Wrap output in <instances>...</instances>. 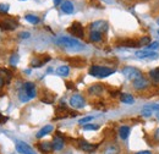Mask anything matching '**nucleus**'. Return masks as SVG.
I'll return each instance as SVG.
<instances>
[{"mask_svg":"<svg viewBox=\"0 0 159 154\" xmlns=\"http://www.w3.org/2000/svg\"><path fill=\"white\" fill-rule=\"evenodd\" d=\"M57 43L61 48H65V49L71 50V52H81L84 49V45L80 40L72 38V37H60L57 40Z\"/></svg>","mask_w":159,"mask_h":154,"instance_id":"f257e3e1","label":"nucleus"},{"mask_svg":"<svg viewBox=\"0 0 159 154\" xmlns=\"http://www.w3.org/2000/svg\"><path fill=\"white\" fill-rule=\"evenodd\" d=\"M114 72H115L114 69L107 67V66H99V65H92L88 70V74L91 76L97 77V78H105V77L113 75Z\"/></svg>","mask_w":159,"mask_h":154,"instance_id":"f03ea898","label":"nucleus"},{"mask_svg":"<svg viewBox=\"0 0 159 154\" xmlns=\"http://www.w3.org/2000/svg\"><path fill=\"white\" fill-rule=\"evenodd\" d=\"M122 75L126 77L127 79H130V81H136V79H139L141 77H143V74H142V71L139 70L137 67H134V66H126V67H124L122 69Z\"/></svg>","mask_w":159,"mask_h":154,"instance_id":"7ed1b4c3","label":"nucleus"},{"mask_svg":"<svg viewBox=\"0 0 159 154\" xmlns=\"http://www.w3.org/2000/svg\"><path fill=\"white\" fill-rule=\"evenodd\" d=\"M55 115H57L55 119H65V117H67V116L75 117V116H77V113L70 110V109L66 106V104L61 103V104H59V105L57 106V109H55Z\"/></svg>","mask_w":159,"mask_h":154,"instance_id":"20e7f679","label":"nucleus"},{"mask_svg":"<svg viewBox=\"0 0 159 154\" xmlns=\"http://www.w3.org/2000/svg\"><path fill=\"white\" fill-rule=\"evenodd\" d=\"M67 31H69L70 34H72L76 38L81 39L84 37V31H83V27L80 22H72V25L67 28Z\"/></svg>","mask_w":159,"mask_h":154,"instance_id":"39448f33","label":"nucleus"},{"mask_svg":"<svg viewBox=\"0 0 159 154\" xmlns=\"http://www.w3.org/2000/svg\"><path fill=\"white\" fill-rule=\"evenodd\" d=\"M89 29L93 31V32H99V33H104L108 31V22L107 21H103V20H99V21H94L89 25Z\"/></svg>","mask_w":159,"mask_h":154,"instance_id":"423d86ee","label":"nucleus"},{"mask_svg":"<svg viewBox=\"0 0 159 154\" xmlns=\"http://www.w3.org/2000/svg\"><path fill=\"white\" fill-rule=\"evenodd\" d=\"M12 79V72L6 67H0V88L7 84Z\"/></svg>","mask_w":159,"mask_h":154,"instance_id":"0eeeda50","label":"nucleus"},{"mask_svg":"<svg viewBox=\"0 0 159 154\" xmlns=\"http://www.w3.org/2000/svg\"><path fill=\"white\" fill-rule=\"evenodd\" d=\"M70 105L74 109H82L86 105V100L81 94H74L70 98Z\"/></svg>","mask_w":159,"mask_h":154,"instance_id":"6e6552de","label":"nucleus"},{"mask_svg":"<svg viewBox=\"0 0 159 154\" xmlns=\"http://www.w3.org/2000/svg\"><path fill=\"white\" fill-rule=\"evenodd\" d=\"M16 151L20 154H36V151L31 146H28L26 142H22V141L16 142Z\"/></svg>","mask_w":159,"mask_h":154,"instance_id":"1a4fd4ad","label":"nucleus"},{"mask_svg":"<svg viewBox=\"0 0 159 154\" xmlns=\"http://www.w3.org/2000/svg\"><path fill=\"white\" fill-rule=\"evenodd\" d=\"M77 143H79L77 146H79L80 149H82L83 152H87V153H92L98 148V144H92V143H89L84 139H79Z\"/></svg>","mask_w":159,"mask_h":154,"instance_id":"9d476101","label":"nucleus"},{"mask_svg":"<svg viewBox=\"0 0 159 154\" xmlns=\"http://www.w3.org/2000/svg\"><path fill=\"white\" fill-rule=\"evenodd\" d=\"M48 61H50V57L49 55H40V57H34L31 61V67H42L44 64H47Z\"/></svg>","mask_w":159,"mask_h":154,"instance_id":"9b49d317","label":"nucleus"},{"mask_svg":"<svg viewBox=\"0 0 159 154\" xmlns=\"http://www.w3.org/2000/svg\"><path fill=\"white\" fill-rule=\"evenodd\" d=\"M22 89L27 93V96L30 97V99H33L37 96V89H36V84L33 82H25Z\"/></svg>","mask_w":159,"mask_h":154,"instance_id":"f8f14e48","label":"nucleus"},{"mask_svg":"<svg viewBox=\"0 0 159 154\" xmlns=\"http://www.w3.org/2000/svg\"><path fill=\"white\" fill-rule=\"evenodd\" d=\"M132 84H134V88L136 91H144V89H147L149 87V81L146 77H141L139 79L134 81Z\"/></svg>","mask_w":159,"mask_h":154,"instance_id":"ddd939ff","label":"nucleus"},{"mask_svg":"<svg viewBox=\"0 0 159 154\" xmlns=\"http://www.w3.org/2000/svg\"><path fill=\"white\" fill-rule=\"evenodd\" d=\"M17 26V21H14L11 19L4 20V21H0V28L2 31H14Z\"/></svg>","mask_w":159,"mask_h":154,"instance_id":"4468645a","label":"nucleus"},{"mask_svg":"<svg viewBox=\"0 0 159 154\" xmlns=\"http://www.w3.org/2000/svg\"><path fill=\"white\" fill-rule=\"evenodd\" d=\"M64 146H65V139L61 136V134L58 132L53 138V149L54 151H61L64 148Z\"/></svg>","mask_w":159,"mask_h":154,"instance_id":"2eb2a0df","label":"nucleus"},{"mask_svg":"<svg viewBox=\"0 0 159 154\" xmlns=\"http://www.w3.org/2000/svg\"><path fill=\"white\" fill-rule=\"evenodd\" d=\"M119 47H124V48H139L141 47L139 40L136 39H124L119 43Z\"/></svg>","mask_w":159,"mask_h":154,"instance_id":"dca6fc26","label":"nucleus"},{"mask_svg":"<svg viewBox=\"0 0 159 154\" xmlns=\"http://www.w3.org/2000/svg\"><path fill=\"white\" fill-rule=\"evenodd\" d=\"M135 55H136V57H137L139 59H147V58L156 59L157 57H158V54H157L156 52H152V50H147V49L136 52V54H135Z\"/></svg>","mask_w":159,"mask_h":154,"instance_id":"f3484780","label":"nucleus"},{"mask_svg":"<svg viewBox=\"0 0 159 154\" xmlns=\"http://www.w3.org/2000/svg\"><path fill=\"white\" fill-rule=\"evenodd\" d=\"M67 61L71 64V66L74 67H77V69H81V67H84L86 66V60L83 58H79V57H75V58H69Z\"/></svg>","mask_w":159,"mask_h":154,"instance_id":"a211bd4d","label":"nucleus"},{"mask_svg":"<svg viewBox=\"0 0 159 154\" xmlns=\"http://www.w3.org/2000/svg\"><path fill=\"white\" fill-rule=\"evenodd\" d=\"M74 10H75V7H74V4H72L71 1H69V0L62 1V4H61V11H62L64 14L70 15V14L74 12Z\"/></svg>","mask_w":159,"mask_h":154,"instance_id":"6ab92c4d","label":"nucleus"},{"mask_svg":"<svg viewBox=\"0 0 159 154\" xmlns=\"http://www.w3.org/2000/svg\"><path fill=\"white\" fill-rule=\"evenodd\" d=\"M103 84H100V83H96V84H92L89 88H88V93L91 94V96H99L102 94V92H103Z\"/></svg>","mask_w":159,"mask_h":154,"instance_id":"aec40b11","label":"nucleus"},{"mask_svg":"<svg viewBox=\"0 0 159 154\" xmlns=\"http://www.w3.org/2000/svg\"><path fill=\"white\" fill-rule=\"evenodd\" d=\"M103 154H120V148L116 143H110L105 147Z\"/></svg>","mask_w":159,"mask_h":154,"instance_id":"412c9836","label":"nucleus"},{"mask_svg":"<svg viewBox=\"0 0 159 154\" xmlns=\"http://www.w3.org/2000/svg\"><path fill=\"white\" fill-rule=\"evenodd\" d=\"M38 149H39L42 153H50L53 149V143L50 142H42L38 143Z\"/></svg>","mask_w":159,"mask_h":154,"instance_id":"4be33fe9","label":"nucleus"},{"mask_svg":"<svg viewBox=\"0 0 159 154\" xmlns=\"http://www.w3.org/2000/svg\"><path fill=\"white\" fill-rule=\"evenodd\" d=\"M53 130H54V127H53L52 125H47V126H44L43 129H40L39 131L37 132V135H36V137H37V138H42V137L47 136L48 134H50V132H52Z\"/></svg>","mask_w":159,"mask_h":154,"instance_id":"5701e85b","label":"nucleus"},{"mask_svg":"<svg viewBox=\"0 0 159 154\" xmlns=\"http://www.w3.org/2000/svg\"><path fill=\"white\" fill-rule=\"evenodd\" d=\"M130 132H131V129L129 126H121L119 129V137L121 139L126 141L129 138V136H130Z\"/></svg>","mask_w":159,"mask_h":154,"instance_id":"b1692460","label":"nucleus"},{"mask_svg":"<svg viewBox=\"0 0 159 154\" xmlns=\"http://www.w3.org/2000/svg\"><path fill=\"white\" fill-rule=\"evenodd\" d=\"M120 100H121L124 104H134L135 98H134V96H131V94H129V93H121V94H120Z\"/></svg>","mask_w":159,"mask_h":154,"instance_id":"393cba45","label":"nucleus"},{"mask_svg":"<svg viewBox=\"0 0 159 154\" xmlns=\"http://www.w3.org/2000/svg\"><path fill=\"white\" fill-rule=\"evenodd\" d=\"M69 72H70V69H69V66H66V65L59 66V67L57 69V74L61 77L67 76V75H69Z\"/></svg>","mask_w":159,"mask_h":154,"instance_id":"a878e982","label":"nucleus"},{"mask_svg":"<svg viewBox=\"0 0 159 154\" xmlns=\"http://www.w3.org/2000/svg\"><path fill=\"white\" fill-rule=\"evenodd\" d=\"M149 77L152 78L153 82L159 83V67H156V69L151 70V71H149Z\"/></svg>","mask_w":159,"mask_h":154,"instance_id":"bb28decb","label":"nucleus"},{"mask_svg":"<svg viewBox=\"0 0 159 154\" xmlns=\"http://www.w3.org/2000/svg\"><path fill=\"white\" fill-rule=\"evenodd\" d=\"M54 99H55V94L54 93H50V92H49V94H44V97L40 98V100L43 103H47V104H52L54 102Z\"/></svg>","mask_w":159,"mask_h":154,"instance_id":"cd10ccee","label":"nucleus"},{"mask_svg":"<svg viewBox=\"0 0 159 154\" xmlns=\"http://www.w3.org/2000/svg\"><path fill=\"white\" fill-rule=\"evenodd\" d=\"M25 19L27 22H30V23H32V25H37L38 22H39V17L37 16V15H32V14H27L26 16H25Z\"/></svg>","mask_w":159,"mask_h":154,"instance_id":"c85d7f7f","label":"nucleus"},{"mask_svg":"<svg viewBox=\"0 0 159 154\" xmlns=\"http://www.w3.org/2000/svg\"><path fill=\"white\" fill-rule=\"evenodd\" d=\"M102 37H103V34L99 33V32H93V31H91V33H89V40H91V42H100V40H102Z\"/></svg>","mask_w":159,"mask_h":154,"instance_id":"c756f323","label":"nucleus"},{"mask_svg":"<svg viewBox=\"0 0 159 154\" xmlns=\"http://www.w3.org/2000/svg\"><path fill=\"white\" fill-rule=\"evenodd\" d=\"M83 130L84 131H97V130H99V125H96V124H84L83 125Z\"/></svg>","mask_w":159,"mask_h":154,"instance_id":"7c9ffc66","label":"nucleus"},{"mask_svg":"<svg viewBox=\"0 0 159 154\" xmlns=\"http://www.w3.org/2000/svg\"><path fill=\"white\" fill-rule=\"evenodd\" d=\"M19 99H20L21 103H27L28 100H31V99H30V97L27 96V93H26L22 88H21L20 92H19Z\"/></svg>","mask_w":159,"mask_h":154,"instance_id":"2f4dec72","label":"nucleus"},{"mask_svg":"<svg viewBox=\"0 0 159 154\" xmlns=\"http://www.w3.org/2000/svg\"><path fill=\"white\" fill-rule=\"evenodd\" d=\"M19 60H20V58H19V54H17V53H14V54L10 57L9 62H10V65H11V66H16V65L19 64Z\"/></svg>","mask_w":159,"mask_h":154,"instance_id":"473e14b6","label":"nucleus"},{"mask_svg":"<svg viewBox=\"0 0 159 154\" xmlns=\"http://www.w3.org/2000/svg\"><path fill=\"white\" fill-rule=\"evenodd\" d=\"M141 115L143 116V117H149V116L153 115V113H152V109H151V106H146L142 111H141Z\"/></svg>","mask_w":159,"mask_h":154,"instance_id":"72a5a7b5","label":"nucleus"},{"mask_svg":"<svg viewBox=\"0 0 159 154\" xmlns=\"http://www.w3.org/2000/svg\"><path fill=\"white\" fill-rule=\"evenodd\" d=\"M159 48V42H153V43H149L147 45V50H152V52H156L157 49Z\"/></svg>","mask_w":159,"mask_h":154,"instance_id":"f704fd0d","label":"nucleus"},{"mask_svg":"<svg viewBox=\"0 0 159 154\" xmlns=\"http://www.w3.org/2000/svg\"><path fill=\"white\" fill-rule=\"evenodd\" d=\"M9 7V4H0V14H7Z\"/></svg>","mask_w":159,"mask_h":154,"instance_id":"c9c22d12","label":"nucleus"},{"mask_svg":"<svg viewBox=\"0 0 159 154\" xmlns=\"http://www.w3.org/2000/svg\"><path fill=\"white\" fill-rule=\"evenodd\" d=\"M151 39H149V37H143V38H141V40H139V44H141V47L143 45V47H147L151 42H149Z\"/></svg>","mask_w":159,"mask_h":154,"instance_id":"e433bc0d","label":"nucleus"},{"mask_svg":"<svg viewBox=\"0 0 159 154\" xmlns=\"http://www.w3.org/2000/svg\"><path fill=\"white\" fill-rule=\"evenodd\" d=\"M93 120V116H84V117H82V119H80V124H88L89 121H92Z\"/></svg>","mask_w":159,"mask_h":154,"instance_id":"4c0bfd02","label":"nucleus"},{"mask_svg":"<svg viewBox=\"0 0 159 154\" xmlns=\"http://www.w3.org/2000/svg\"><path fill=\"white\" fill-rule=\"evenodd\" d=\"M19 37L21 39H28L31 37V33L30 32H21V33H19Z\"/></svg>","mask_w":159,"mask_h":154,"instance_id":"58836bf2","label":"nucleus"},{"mask_svg":"<svg viewBox=\"0 0 159 154\" xmlns=\"http://www.w3.org/2000/svg\"><path fill=\"white\" fill-rule=\"evenodd\" d=\"M153 139H154V142L159 143V127L154 131V134H153Z\"/></svg>","mask_w":159,"mask_h":154,"instance_id":"ea45409f","label":"nucleus"},{"mask_svg":"<svg viewBox=\"0 0 159 154\" xmlns=\"http://www.w3.org/2000/svg\"><path fill=\"white\" fill-rule=\"evenodd\" d=\"M66 87H67V89H75V83L74 82H66Z\"/></svg>","mask_w":159,"mask_h":154,"instance_id":"a19ab883","label":"nucleus"},{"mask_svg":"<svg viewBox=\"0 0 159 154\" xmlns=\"http://www.w3.org/2000/svg\"><path fill=\"white\" fill-rule=\"evenodd\" d=\"M6 121H7V117L4 116L2 114H0V124H4V122H6Z\"/></svg>","mask_w":159,"mask_h":154,"instance_id":"79ce46f5","label":"nucleus"},{"mask_svg":"<svg viewBox=\"0 0 159 154\" xmlns=\"http://www.w3.org/2000/svg\"><path fill=\"white\" fill-rule=\"evenodd\" d=\"M91 4H92V5H96V6L98 7V9H102V6H100V4H99V2H98V1H97V0H91Z\"/></svg>","mask_w":159,"mask_h":154,"instance_id":"37998d69","label":"nucleus"},{"mask_svg":"<svg viewBox=\"0 0 159 154\" xmlns=\"http://www.w3.org/2000/svg\"><path fill=\"white\" fill-rule=\"evenodd\" d=\"M135 154H152V152L151 151H141V152H137Z\"/></svg>","mask_w":159,"mask_h":154,"instance_id":"c03bdc74","label":"nucleus"},{"mask_svg":"<svg viewBox=\"0 0 159 154\" xmlns=\"http://www.w3.org/2000/svg\"><path fill=\"white\" fill-rule=\"evenodd\" d=\"M53 1H54V4H55V5H59L60 2L62 4V0H53Z\"/></svg>","mask_w":159,"mask_h":154,"instance_id":"a18cd8bd","label":"nucleus"},{"mask_svg":"<svg viewBox=\"0 0 159 154\" xmlns=\"http://www.w3.org/2000/svg\"><path fill=\"white\" fill-rule=\"evenodd\" d=\"M105 2H108V4H113V0H104Z\"/></svg>","mask_w":159,"mask_h":154,"instance_id":"49530a36","label":"nucleus"},{"mask_svg":"<svg viewBox=\"0 0 159 154\" xmlns=\"http://www.w3.org/2000/svg\"><path fill=\"white\" fill-rule=\"evenodd\" d=\"M156 116H157V119L159 120V113H157V115H156Z\"/></svg>","mask_w":159,"mask_h":154,"instance_id":"de8ad7c7","label":"nucleus"},{"mask_svg":"<svg viewBox=\"0 0 159 154\" xmlns=\"http://www.w3.org/2000/svg\"><path fill=\"white\" fill-rule=\"evenodd\" d=\"M157 23H158V26H159V17L157 19Z\"/></svg>","mask_w":159,"mask_h":154,"instance_id":"09e8293b","label":"nucleus"},{"mask_svg":"<svg viewBox=\"0 0 159 154\" xmlns=\"http://www.w3.org/2000/svg\"><path fill=\"white\" fill-rule=\"evenodd\" d=\"M158 34H159V31H158Z\"/></svg>","mask_w":159,"mask_h":154,"instance_id":"8fccbe9b","label":"nucleus"}]
</instances>
